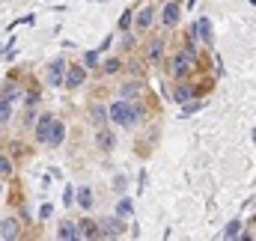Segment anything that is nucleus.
<instances>
[{"instance_id":"nucleus-5","label":"nucleus","mask_w":256,"mask_h":241,"mask_svg":"<svg viewBox=\"0 0 256 241\" xmlns=\"http://www.w3.org/2000/svg\"><path fill=\"white\" fill-rule=\"evenodd\" d=\"M63 75H66V60H54V63H48V83L51 86H63Z\"/></svg>"},{"instance_id":"nucleus-23","label":"nucleus","mask_w":256,"mask_h":241,"mask_svg":"<svg viewBox=\"0 0 256 241\" xmlns=\"http://www.w3.org/2000/svg\"><path fill=\"white\" fill-rule=\"evenodd\" d=\"M12 173V161L6 155H0V176H9Z\"/></svg>"},{"instance_id":"nucleus-22","label":"nucleus","mask_w":256,"mask_h":241,"mask_svg":"<svg viewBox=\"0 0 256 241\" xmlns=\"http://www.w3.org/2000/svg\"><path fill=\"white\" fill-rule=\"evenodd\" d=\"M95 63H98V51H89V54L84 57V69H92Z\"/></svg>"},{"instance_id":"nucleus-15","label":"nucleus","mask_w":256,"mask_h":241,"mask_svg":"<svg viewBox=\"0 0 256 241\" xmlns=\"http://www.w3.org/2000/svg\"><path fill=\"white\" fill-rule=\"evenodd\" d=\"M78 206H81L84 212H89V209H92V191H89L86 185H81V188H78Z\"/></svg>"},{"instance_id":"nucleus-3","label":"nucleus","mask_w":256,"mask_h":241,"mask_svg":"<svg viewBox=\"0 0 256 241\" xmlns=\"http://www.w3.org/2000/svg\"><path fill=\"white\" fill-rule=\"evenodd\" d=\"M69 69V75H63V83L69 86V89H78L84 80H86V69L84 66H66Z\"/></svg>"},{"instance_id":"nucleus-7","label":"nucleus","mask_w":256,"mask_h":241,"mask_svg":"<svg viewBox=\"0 0 256 241\" xmlns=\"http://www.w3.org/2000/svg\"><path fill=\"white\" fill-rule=\"evenodd\" d=\"M51 125H54V113H45V116H42V119L36 122V140H39V143H48Z\"/></svg>"},{"instance_id":"nucleus-28","label":"nucleus","mask_w":256,"mask_h":241,"mask_svg":"<svg viewBox=\"0 0 256 241\" xmlns=\"http://www.w3.org/2000/svg\"><path fill=\"white\" fill-rule=\"evenodd\" d=\"M0 194H3V188H0Z\"/></svg>"},{"instance_id":"nucleus-24","label":"nucleus","mask_w":256,"mask_h":241,"mask_svg":"<svg viewBox=\"0 0 256 241\" xmlns=\"http://www.w3.org/2000/svg\"><path fill=\"white\" fill-rule=\"evenodd\" d=\"M92 116H95V122H104V119H107V107H98V104H95V107H92Z\"/></svg>"},{"instance_id":"nucleus-6","label":"nucleus","mask_w":256,"mask_h":241,"mask_svg":"<svg viewBox=\"0 0 256 241\" xmlns=\"http://www.w3.org/2000/svg\"><path fill=\"white\" fill-rule=\"evenodd\" d=\"M194 36H197L200 42H209V45H212V42H215L212 21H209V18H197V21H194Z\"/></svg>"},{"instance_id":"nucleus-16","label":"nucleus","mask_w":256,"mask_h":241,"mask_svg":"<svg viewBox=\"0 0 256 241\" xmlns=\"http://www.w3.org/2000/svg\"><path fill=\"white\" fill-rule=\"evenodd\" d=\"M98 146H101L104 152H110V149H113V134H110V131H98Z\"/></svg>"},{"instance_id":"nucleus-8","label":"nucleus","mask_w":256,"mask_h":241,"mask_svg":"<svg viewBox=\"0 0 256 241\" xmlns=\"http://www.w3.org/2000/svg\"><path fill=\"white\" fill-rule=\"evenodd\" d=\"M179 12H182V9H179V3H167V6H164L161 21H164L167 27H176V24H179Z\"/></svg>"},{"instance_id":"nucleus-11","label":"nucleus","mask_w":256,"mask_h":241,"mask_svg":"<svg viewBox=\"0 0 256 241\" xmlns=\"http://www.w3.org/2000/svg\"><path fill=\"white\" fill-rule=\"evenodd\" d=\"M57 239H60V241H75V239H78V224H72V221H63V224H60V233H57Z\"/></svg>"},{"instance_id":"nucleus-9","label":"nucleus","mask_w":256,"mask_h":241,"mask_svg":"<svg viewBox=\"0 0 256 241\" xmlns=\"http://www.w3.org/2000/svg\"><path fill=\"white\" fill-rule=\"evenodd\" d=\"M63 137H66V125H63L60 119H54L51 134H48V146H60V143H63Z\"/></svg>"},{"instance_id":"nucleus-27","label":"nucleus","mask_w":256,"mask_h":241,"mask_svg":"<svg viewBox=\"0 0 256 241\" xmlns=\"http://www.w3.org/2000/svg\"><path fill=\"white\" fill-rule=\"evenodd\" d=\"M158 54H161V39H158V42H152V51H149V57H152V60H158Z\"/></svg>"},{"instance_id":"nucleus-10","label":"nucleus","mask_w":256,"mask_h":241,"mask_svg":"<svg viewBox=\"0 0 256 241\" xmlns=\"http://www.w3.org/2000/svg\"><path fill=\"white\" fill-rule=\"evenodd\" d=\"M78 239H98V224L95 221H81L78 224Z\"/></svg>"},{"instance_id":"nucleus-14","label":"nucleus","mask_w":256,"mask_h":241,"mask_svg":"<svg viewBox=\"0 0 256 241\" xmlns=\"http://www.w3.org/2000/svg\"><path fill=\"white\" fill-rule=\"evenodd\" d=\"M191 98H197V89H194V86H176V89H173V101L185 104V101H191Z\"/></svg>"},{"instance_id":"nucleus-4","label":"nucleus","mask_w":256,"mask_h":241,"mask_svg":"<svg viewBox=\"0 0 256 241\" xmlns=\"http://www.w3.org/2000/svg\"><path fill=\"white\" fill-rule=\"evenodd\" d=\"M122 233H125V227H122V218H110V221H101V224H98V236L119 239Z\"/></svg>"},{"instance_id":"nucleus-21","label":"nucleus","mask_w":256,"mask_h":241,"mask_svg":"<svg viewBox=\"0 0 256 241\" xmlns=\"http://www.w3.org/2000/svg\"><path fill=\"white\" fill-rule=\"evenodd\" d=\"M131 18H134V15H131V12L125 9V12L119 15V30H128V27H131Z\"/></svg>"},{"instance_id":"nucleus-2","label":"nucleus","mask_w":256,"mask_h":241,"mask_svg":"<svg viewBox=\"0 0 256 241\" xmlns=\"http://www.w3.org/2000/svg\"><path fill=\"white\" fill-rule=\"evenodd\" d=\"M194 66H197V48H194V42H191L185 51H179V54L173 57V78H185Z\"/></svg>"},{"instance_id":"nucleus-13","label":"nucleus","mask_w":256,"mask_h":241,"mask_svg":"<svg viewBox=\"0 0 256 241\" xmlns=\"http://www.w3.org/2000/svg\"><path fill=\"white\" fill-rule=\"evenodd\" d=\"M0 239H6V241H15V239H18V221L6 218V221H3V227H0Z\"/></svg>"},{"instance_id":"nucleus-1","label":"nucleus","mask_w":256,"mask_h":241,"mask_svg":"<svg viewBox=\"0 0 256 241\" xmlns=\"http://www.w3.org/2000/svg\"><path fill=\"white\" fill-rule=\"evenodd\" d=\"M107 119H110L113 125H119V128H134L137 119H140V110H137L128 98H119V101H113V104L107 107Z\"/></svg>"},{"instance_id":"nucleus-26","label":"nucleus","mask_w":256,"mask_h":241,"mask_svg":"<svg viewBox=\"0 0 256 241\" xmlns=\"http://www.w3.org/2000/svg\"><path fill=\"white\" fill-rule=\"evenodd\" d=\"M119 92H122V95H119V98H128V101H131V95H134V92H137V86H134V83H128V86H122V89H119Z\"/></svg>"},{"instance_id":"nucleus-25","label":"nucleus","mask_w":256,"mask_h":241,"mask_svg":"<svg viewBox=\"0 0 256 241\" xmlns=\"http://www.w3.org/2000/svg\"><path fill=\"white\" fill-rule=\"evenodd\" d=\"M104 72H107V75H116V72H119V60H107V63H104Z\"/></svg>"},{"instance_id":"nucleus-20","label":"nucleus","mask_w":256,"mask_h":241,"mask_svg":"<svg viewBox=\"0 0 256 241\" xmlns=\"http://www.w3.org/2000/svg\"><path fill=\"white\" fill-rule=\"evenodd\" d=\"M239 230H242V221H233V224L227 227V233H224V239H239Z\"/></svg>"},{"instance_id":"nucleus-17","label":"nucleus","mask_w":256,"mask_h":241,"mask_svg":"<svg viewBox=\"0 0 256 241\" xmlns=\"http://www.w3.org/2000/svg\"><path fill=\"white\" fill-rule=\"evenodd\" d=\"M131 209H134V206H131V200H128V197H125V200H119V206H116V218H128V215H131Z\"/></svg>"},{"instance_id":"nucleus-18","label":"nucleus","mask_w":256,"mask_h":241,"mask_svg":"<svg viewBox=\"0 0 256 241\" xmlns=\"http://www.w3.org/2000/svg\"><path fill=\"white\" fill-rule=\"evenodd\" d=\"M9 116H12V104L9 98H0V122H9Z\"/></svg>"},{"instance_id":"nucleus-19","label":"nucleus","mask_w":256,"mask_h":241,"mask_svg":"<svg viewBox=\"0 0 256 241\" xmlns=\"http://www.w3.org/2000/svg\"><path fill=\"white\" fill-rule=\"evenodd\" d=\"M197 110H200V101H194V98L182 104V116H191V113H197Z\"/></svg>"},{"instance_id":"nucleus-12","label":"nucleus","mask_w":256,"mask_h":241,"mask_svg":"<svg viewBox=\"0 0 256 241\" xmlns=\"http://www.w3.org/2000/svg\"><path fill=\"white\" fill-rule=\"evenodd\" d=\"M152 21H155V9H152V6H143V9L137 12V27H140V30H149Z\"/></svg>"}]
</instances>
